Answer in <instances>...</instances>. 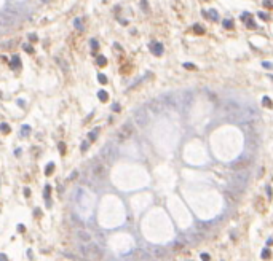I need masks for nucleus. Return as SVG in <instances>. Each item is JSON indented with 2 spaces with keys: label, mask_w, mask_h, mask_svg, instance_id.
Listing matches in <instances>:
<instances>
[{
  "label": "nucleus",
  "mask_w": 273,
  "mask_h": 261,
  "mask_svg": "<svg viewBox=\"0 0 273 261\" xmlns=\"http://www.w3.org/2000/svg\"><path fill=\"white\" fill-rule=\"evenodd\" d=\"M224 116L228 119L230 123H240L241 121V105L235 100H224L220 107Z\"/></svg>",
  "instance_id": "obj_1"
},
{
  "label": "nucleus",
  "mask_w": 273,
  "mask_h": 261,
  "mask_svg": "<svg viewBox=\"0 0 273 261\" xmlns=\"http://www.w3.org/2000/svg\"><path fill=\"white\" fill-rule=\"evenodd\" d=\"M247 182H249V172H247V170L235 172L233 177L230 178V190H233L236 193L241 194L243 191H245V188L247 186Z\"/></svg>",
  "instance_id": "obj_2"
},
{
  "label": "nucleus",
  "mask_w": 273,
  "mask_h": 261,
  "mask_svg": "<svg viewBox=\"0 0 273 261\" xmlns=\"http://www.w3.org/2000/svg\"><path fill=\"white\" fill-rule=\"evenodd\" d=\"M78 252L83 258H91V260H101L102 258V250L97 244H93V242H88L86 245H80Z\"/></svg>",
  "instance_id": "obj_3"
},
{
  "label": "nucleus",
  "mask_w": 273,
  "mask_h": 261,
  "mask_svg": "<svg viewBox=\"0 0 273 261\" xmlns=\"http://www.w3.org/2000/svg\"><path fill=\"white\" fill-rule=\"evenodd\" d=\"M101 158H102L105 162H109V164H114V162L117 161V158H118V148H117V145L105 143L104 147H102V150H101Z\"/></svg>",
  "instance_id": "obj_4"
},
{
  "label": "nucleus",
  "mask_w": 273,
  "mask_h": 261,
  "mask_svg": "<svg viewBox=\"0 0 273 261\" xmlns=\"http://www.w3.org/2000/svg\"><path fill=\"white\" fill-rule=\"evenodd\" d=\"M134 123L139 128H147L150 124V113H149L147 107H141L134 111Z\"/></svg>",
  "instance_id": "obj_5"
},
{
  "label": "nucleus",
  "mask_w": 273,
  "mask_h": 261,
  "mask_svg": "<svg viewBox=\"0 0 273 261\" xmlns=\"http://www.w3.org/2000/svg\"><path fill=\"white\" fill-rule=\"evenodd\" d=\"M163 100V104L166 105V108H173V110H179L181 108V99L179 94L176 92H166L163 96H160Z\"/></svg>",
  "instance_id": "obj_6"
},
{
  "label": "nucleus",
  "mask_w": 273,
  "mask_h": 261,
  "mask_svg": "<svg viewBox=\"0 0 273 261\" xmlns=\"http://www.w3.org/2000/svg\"><path fill=\"white\" fill-rule=\"evenodd\" d=\"M259 119V110L252 105L249 107H241V121L240 123H245V121H257Z\"/></svg>",
  "instance_id": "obj_7"
},
{
  "label": "nucleus",
  "mask_w": 273,
  "mask_h": 261,
  "mask_svg": "<svg viewBox=\"0 0 273 261\" xmlns=\"http://www.w3.org/2000/svg\"><path fill=\"white\" fill-rule=\"evenodd\" d=\"M252 166V158L251 156H240L236 161H233L230 164L232 170H235V172H240V170H247Z\"/></svg>",
  "instance_id": "obj_8"
},
{
  "label": "nucleus",
  "mask_w": 273,
  "mask_h": 261,
  "mask_svg": "<svg viewBox=\"0 0 273 261\" xmlns=\"http://www.w3.org/2000/svg\"><path fill=\"white\" fill-rule=\"evenodd\" d=\"M179 99H181V108L188 110V108L192 107V104H193V92L192 91H184V92L179 94Z\"/></svg>",
  "instance_id": "obj_9"
},
{
  "label": "nucleus",
  "mask_w": 273,
  "mask_h": 261,
  "mask_svg": "<svg viewBox=\"0 0 273 261\" xmlns=\"http://www.w3.org/2000/svg\"><path fill=\"white\" fill-rule=\"evenodd\" d=\"M134 134V126L131 124V123H126V124H123L122 128H120V132H118V140L120 142H123V140L129 139L131 135Z\"/></svg>",
  "instance_id": "obj_10"
},
{
  "label": "nucleus",
  "mask_w": 273,
  "mask_h": 261,
  "mask_svg": "<svg viewBox=\"0 0 273 261\" xmlns=\"http://www.w3.org/2000/svg\"><path fill=\"white\" fill-rule=\"evenodd\" d=\"M147 108H149V110H152L154 113H161V111L166 108V105L163 104L161 97H158V99L150 100V102H149V105H147Z\"/></svg>",
  "instance_id": "obj_11"
},
{
  "label": "nucleus",
  "mask_w": 273,
  "mask_h": 261,
  "mask_svg": "<svg viewBox=\"0 0 273 261\" xmlns=\"http://www.w3.org/2000/svg\"><path fill=\"white\" fill-rule=\"evenodd\" d=\"M75 236H77V239L80 242H83V244H88V242L93 241V236H91L86 229H77L75 231Z\"/></svg>",
  "instance_id": "obj_12"
},
{
  "label": "nucleus",
  "mask_w": 273,
  "mask_h": 261,
  "mask_svg": "<svg viewBox=\"0 0 273 261\" xmlns=\"http://www.w3.org/2000/svg\"><path fill=\"white\" fill-rule=\"evenodd\" d=\"M105 174H107V170H105L104 164H101V162H96V164L93 166V175L96 177V178H104Z\"/></svg>",
  "instance_id": "obj_13"
},
{
  "label": "nucleus",
  "mask_w": 273,
  "mask_h": 261,
  "mask_svg": "<svg viewBox=\"0 0 273 261\" xmlns=\"http://www.w3.org/2000/svg\"><path fill=\"white\" fill-rule=\"evenodd\" d=\"M201 239H203V233H188V234H185V241L188 242L190 245H195V244H198V242H201Z\"/></svg>",
  "instance_id": "obj_14"
},
{
  "label": "nucleus",
  "mask_w": 273,
  "mask_h": 261,
  "mask_svg": "<svg viewBox=\"0 0 273 261\" xmlns=\"http://www.w3.org/2000/svg\"><path fill=\"white\" fill-rule=\"evenodd\" d=\"M150 51L154 53L155 56H161L163 51H165V48H163L161 43H158V42H152V43H150Z\"/></svg>",
  "instance_id": "obj_15"
},
{
  "label": "nucleus",
  "mask_w": 273,
  "mask_h": 261,
  "mask_svg": "<svg viewBox=\"0 0 273 261\" xmlns=\"http://www.w3.org/2000/svg\"><path fill=\"white\" fill-rule=\"evenodd\" d=\"M133 258L134 260H150V253H147L145 250L137 248V250L133 252Z\"/></svg>",
  "instance_id": "obj_16"
},
{
  "label": "nucleus",
  "mask_w": 273,
  "mask_h": 261,
  "mask_svg": "<svg viewBox=\"0 0 273 261\" xmlns=\"http://www.w3.org/2000/svg\"><path fill=\"white\" fill-rule=\"evenodd\" d=\"M154 255H155L158 260H163V258H166L168 252H166V250L163 248V247H156V248H155V252H154Z\"/></svg>",
  "instance_id": "obj_17"
},
{
  "label": "nucleus",
  "mask_w": 273,
  "mask_h": 261,
  "mask_svg": "<svg viewBox=\"0 0 273 261\" xmlns=\"http://www.w3.org/2000/svg\"><path fill=\"white\" fill-rule=\"evenodd\" d=\"M262 104H264V107H267V108H272L273 107V102L268 99V97H264V99H262Z\"/></svg>",
  "instance_id": "obj_18"
},
{
  "label": "nucleus",
  "mask_w": 273,
  "mask_h": 261,
  "mask_svg": "<svg viewBox=\"0 0 273 261\" xmlns=\"http://www.w3.org/2000/svg\"><path fill=\"white\" fill-rule=\"evenodd\" d=\"M209 16H211V19H213V21H217V19H219V14H217L216 10H209Z\"/></svg>",
  "instance_id": "obj_19"
},
{
  "label": "nucleus",
  "mask_w": 273,
  "mask_h": 261,
  "mask_svg": "<svg viewBox=\"0 0 273 261\" xmlns=\"http://www.w3.org/2000/svg\"><path fill=\"white\" fill-rule=\"evenodd\" d=\"M193 30H195V34H205V29H203L201 26H198V24H196V26H193Z\"/></svg>",
  "instance_id": "obj_20"
},
{
  "label": "nucleus",
  "mask_w": 273,
  "mask_h": 261,
  "mask_svg": "<svg viewBox=\"0 0 273 261\" xmlns=\"http://www.w3.org/2000/svg\"><path fill=\"white\" fill-rule=\"evenodd\" d=\"M264 6L268 8V10H272L273 8V0H264Z\"/></svg>",
  "instance_id": "obj_21"
},
{
  "label": "nucleus",
  "mask_w": 273,
  "mask_h": 261,
  "mask_svg": "<svg viewBox=\"0 0 273 261\" xmlns=\"http://www.w3.org/2000/svg\"><path fill=\"white\" fill-rule=\"evenodd\" d=\"M184 248V244H181V242H176V244H174V252H181V250Z\"/></svg>",
  "instance_id": "obj_22"
},
{
  "label": "nucleus",
  "mask_w": 273,
  "mask_h": 261,
  "mask_svg": "<svg viewBox=\"0 0 273 261\" xmlns=\"http://www.w3.org/2000/svg\"><path fill=\"white\" fill-rule=\"evenodd\" d=\"M184 67H185V68H188V70H196V65L190 64V62H185V64H184Z\"/></svg>",
  "instance_id": "obj_23"
},
{
  "label": "nucleus",
  "mask_w": 273,
  "mask_h": 261,
  "mask_svg": "<svg viewBox=\"0 0 273 261\" xmlns=\"http://www.w3.org/2000/svg\"><path fill=\"white\" fill-rule=\"evenodd\" d=\"M97 132H99V129H94L93 132L90 134V139H91V140H94V139H96V137H97Z\"/></svg>",
  "instance_id": "obj_24"
},
{
  "label": "nucleus",
  "mask_w": 273,
  "mask_h": 261,
  "mask_svg": "<svg viewBox=\"0 0 273 261\" xmlns=\"http://www.w3.org/2000/svg\"><path fill=\"white\" fill-rule=\"evenodd\" d=\"M99 99H101V100H107V92H105V91H101V92H99Z\"/></svg>",
  "instance_id": "obj_25"
},
{
  "label": "nucleus",
  "mask_w": 273,
  "mask_h": 261,
  "mask_svg": "<svg viewBox=\"0 0 273 261\" xmlns=\"http://www.w3.org/2000/svg\"><path fill=\"white\" fill-rule=\"evenodd\" d=\"M262 65H264L265 68H273V64L272 62H267V61H265V62H262Z\"/></svg>",
  "instance_id": "obj_26"
},
{
  "label": "nucleus",
  "mask_w": 273,
  "mask_h": 261,
  "mask_svg": "<svg viewBox=\"0 0 273 261\" xmlns=\"http://www.w3.org/2000/svg\"><path fill=\"white\" fill-rule=\"evenodd\" d=\"M268 256H270V252H268V250H264V252H262V258H268Z\"/></svg>",
  "instance_id": "obj_27"
},
{
  "label": "nucleus",
  "mask_w": 273,
  "mask_h": 261,
  "mask_svg": "<svg viewBox=\"0 0 273 261\" xmlns=\"http://www.w3.org/2000/svg\"><path fill=\"white\" fill-rule=\"evenodd\" d=\"M99 81H101V83H107V78H105V75H99Z\"/></svg>",
  "instance_id": "obj_28"
},
{
  "label": "nucleus",
  "mask_w": 273,
  "mask_h": 261,
  "mask_svg": "<svg viewBox=\"0 0 273 261\" xmlns=\"http://www.w3.org/2000/svg\"><path fill=\"white\" fill-rule=\"evenodd\" d=\"M259 18H262V19H270L268 14H265V13H259Z\"/></svg>",
  "instance_id": "obj_29"
},
{
  "label": "nucleus",
  "mask_w": 273,
  "mask_h": 261,
  "mask_svg": "<svg viewBox=\"0 0 273 261\" xmlns=\"http://www.w3.org/2000/svg\"><path fill=\"white\" fill-rule=\"evenodd\" d=\"M142 8L145 11H149V6H147V0H142Z\"/></svg>",
  "instance_id": "obj_30"
},
{
  "label": "nucleus",
  "mask_w": 273,
  "mask_h": 261,
  "mask_svg": "<svg viewBox=\"0 0 273 261\" xmlns=\"http://www.w3.org/2000/svg\"><path fill=\"white\" fill-rule=\"evenodd\" d=\"M224 26L227 27V29H232V23H230V21H224Z\"/></svg>",
  "instance_id": "obj_31"
},
{
  "label": "nucleus",
  "mask_w": 273,
  "mask_h": 261,
  "mask_svg": "<svg viewBox=\"0 0 273 261\" xmlns=\"http://www.w3.org/2000/svg\"><path fill=\"white\" fill-rule=\"evenodd\" d=\"M75 26H77L78 29H80V30H83V26H82V23H80V21L77 19V21H75Z\"/></svg>",
  "instance_id": "obj_32"
},
{
  "label": "nucleus",
  "mask_w": 273,
  "mask_h": 261,
  "mask_svg": "<svg viewBox=\"0 0 273 261\" xmlns=\"http://www.w3.org/2000/svg\"><path fill=\"white\" fill-rule=\"evenodd\" d=\"M201 260H205V261H206V260H211V258H209L208 253H201Z\"/></svg>",
  "instance_id": "obj_33"
},
{
  "label": "nucleus",
  "mask_w": 273,
  "mask_h": 261,
  "mask_svg": "<svg viewBox=\"0 0 273 261\" xmlns=\"http://www.w3.org/2000/svg\"><path fill=\"white\" fill-rule=\"evenodd\" d=\"M97 64L104 65V64H105V59H104V57H99V59H97Z\"/></svg>",
  "instance_id": "obj_34"
},
{
  "label": "nucleus",
  "mask_w": 273,
  "mask_h": 261,
  "mask_svg": "<svg viewBox=\"0 0 273 261\" xmlns=\"http://www.w3.org/2000/svg\"><path fill=\"white\" fill-rule=\"evenodd\" d=\"M0 128H2L3 130H8V126H6V124H2V126H0Z\"/></svg>",
  "instance_id": "obj_35"
},
{
  "label": "nucleus",
  "mask_w": 273,
  "mask_h": 261,
  "mask_svg": "<svg viewBox=\"0 0 273 261\" xmlns=\"http://www.w3.org/2000/svg\"><path fill=\"white\" fill-rule=\"evenodd\" d=\"M267 194H268V198H272V190L270 188H267Z\"/></svg>",
  "instance_id": "obj_36"
},
{
  "label": "nucleus",
  "mask_w": 273,
  "mask_h": 261,
  "mask_svg": "<svg viewBox=\"0 0 273 261\" xmlns=\"http://www.w3.org/2000/svg\"><path fill=\"white\" fill-rule=\"evenodd\" d=\"M5 258H6L5 255H0V260H5Z\"/></svg>",
  "instance_id": "obj_37"
}]
</instances>
